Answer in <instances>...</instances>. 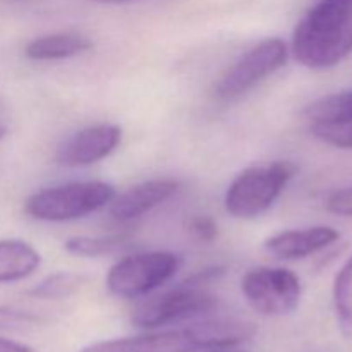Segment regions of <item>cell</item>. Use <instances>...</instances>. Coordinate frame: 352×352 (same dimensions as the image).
<instances>
[{"instance_id":"obj_20","label":"cell","mask_w":352,"mask_h":352,"mask_svg":"<svg viewBox=\"0 0 352 352\" xmlns=\"http://www.w3.org/2000/svg\"><path fill=\"white\" fill-rule=\"evenodd\" d=\"M325 208L339 217H352V186L337 189L325 199Z\"/></svg>"},{"instance_id":"obj_8","label":"cell","mask_w":352,"mask_h":352,"mask_svg":"<svg viewBox=\"0 0 352 352\" xmlns=\"http://www.w3.org/2000/svg\"><path fill=\"white\" fill-rule=\"evenodd\" d=\"M241 291L251 308L265 316H285L301 302L302 285L298 275L280 267H256L246 272Z\"/></svg>"},{"instance_id":"obj_23","label":"cell","mask_w":352,"mask_h":352,"mask_svg":"<svg viewBox=\"0 0 352 352\" xmlns=\"http://www.w3.org/2000/svg\"><path fill=\"white\" fill-rule=\"evenodd\" d=\"M93 2H100V3H122V2H131V0H93Z\"/></svg>"},{"instance_id":"obj_4","label":"cell","mask_w":352,"mask_h":352,"mask_svg":"<svg viewBox=\"0 0 352 352\" xmlns=\"http://www.w3.org/2000/svg\"><path fill=\"white\" fill-rule=\"evenodd\" d=\"M298 172L291 160H278L267 165H251L236 175L223 198L226 212L234 219H256L272 208L285 186Z\"/></svg>"},{"instance_id":"obj_5","label":"cell","mask_w":352,"mask_h":352,"mask_svg":"<svg viewBox=\"0 0 352 352\" xmlns=\"http://www.w3.org/2000/svg\"><path fill=\"white\" fill-rule=\"evenodd\" d=\"M181 267L182 258L170 251L129 254L110 267L105 284L110 294L117 298H146L174 278Z\"/></svg>"},{"instance_id":"obj_9","label":"cell","mask_w":352,"mask_h":352,"mask_svg":"<svg viewBox=\"0 0 352 352\" xmlns=\"http://www.w3.org/2000/svg\"><path fill=\"white\" fill-rule=\"evenodd\" d=\"M120 140L122 129L116 124L88 126L60 144L55 160L64 167H88L112 155L120 144Z\"/></svg>"},{"instance_id":"obj_6","label":"cell","mask_w":352,"mask_h":352,"mask_svg":"<svg viewBox=\"0 0 352 352\" xmlns=\"http://www.w3.org/2000/svg\"><path fill=\"white\" fill-rule=\"evenodd\" d=\"M215 306V296L201 289V285L184 282L141 301L131 313V323L141 330H158L184 320L208 315Z\"/></svg>"},{"instance_id":"obj_2","label":"cell","mask_w":352,"mask_h":352,"mask_svg":"<svg viewBox=\"0 0 352 352\" xmlns=\"http://www.w3.org/2000/svg\"><path fill=\"white\" fill-rule=\"evenodd\" d=\"M292 55L308 69H332L352 54V0H318L296 26Z\"/></svg>"},{"instance_id":"obj_22","label":"cell","mask_w":352,"mask_h":352,"mask_svg":"<svg viewBox=\"0 0 352 352\" xmlns=\"http://www.w3.org/2000/svg\"><path fill=\"white\" fill-rule=\"evenodd\" d=\"M0 352H34L30 346L26 344L16 342L12 339H6V337H0Z\"/></svg>"},{"instance_id":"obj_12","label":"cell","mask_w":352,"mask_h":352,"mask_svg":"<svg viewBox=\"0 0 352 352\" xmlns=\"http://www.w3.org/2000/svg\"><path fill=\"white\" fill-rule=\"evenodd\" d=\"M95 47L89 38L78 33H54L34 38L24 48V55L31 60H62L78 57Z\"/></svg>"},{"instance_id":"obj_11","label":"cell","mask_w":352,"mask_h":352,"mask_svg":"<svg viewBox=\"0 0 352 352\" xmlns=\"http://www.w3.org/2000/svg\"><path fill=\"white\" fill-rule=\"evenodd\" d=\"M339 237V230L329 226L284 230L268 237L265 250L280 260H302L336 244Z\"/></svg>"},{"instance_id":"obj_13","label":"cell","mask_w":352,"mask_h":352,"mask_svg":"<svg viewBox=\"0 0 352 352\" xmlns=\"http://www.w3.org/2000/svg\"><path fill=\"white\" fill-rule=\"evenodd\" d=\"M40 263V253L26 241H0V284H10L30 277L38 270Z\"/></svg>"},{"instance_id":"obj_14","label":"cell","mask_w":352,"mask_h":352,"mask_svg":"<svg viewBox=\"0 0 352 352\" xmlns=\"http://www.w3.org/2000/svg\"><path fill=\"white\" fill-rule=\"evenodd\" d=\"M133 246V239L127 234H109V236H78L64 243L69 254L81 258H100L120 253Z\"/></svg>"},{"instance_id":"obj_21","label":"cell","mask_w":352,"mask_h":352,"mask_svg":"<svg viewBox=\"0 0 352 352\" xmlns=\"http://www.w3.org/2000/svg\"><path fill=\"white\" fill-rule=\"evenodd\" d=\"M188 230L196 239L203 241V243H212L219 236V227H217L215 220L206 215L192 217L188 223Z\"/></svg>"},{"instance_id":"obj_19","label":"cell","mask_w":352,"mask_h":352,"mask_svg":"<svg viewBox=\"0 0 352 352\" xmlns=\"http://www.w3.org/2000/svg\"><path fill=\"white\" fill-rule=\"evenodd\" d=\"M38 318L28 311L9 308V306H0V330H16L26 329V327L36 325Z\"/></svg>"},{"instance_id":"obj_3","label":"cell","mask_w":352,"mask_h":352,"mask_svg":"<svg viewBox=\"0 0 352 352\" xmlns=\"http://www.w3.org/2000/svg\"><path fill=\"white\" fill-rule=\"evenodd\" d=\"M117 196L103 181H76L52 186L28 196L24 212L41 222H71L107 208Z\"/></svg>"},{"instance_id":"obj_24","label":"cell","mask_w":352,"mask_h":352,"mask_svg":"<svg viewBox=\"0 0 352 352\" xmlns=\"http://www.w3.org/2000/svg\"><path fill=\"white\" fill-rule=\"evenodd\" d=\"M205 352H244V351H232V349H213V351H205Z\"/></svg>"},{"instance_id":"obj_18","label":"cell","mask_w":352,"mask_h":352,"mask_svg":"<svg viewBox=\"0 0 352 352\" xmlns=\"http://www.w3.org/2000/svg\"><path fill=\"white\" fill-rule=\"evenodd\" d=\"M306 116L309 120L352 116V89L320 98L306 109Z\"/></svg>"},{"instance_id":"obj_10","label":"cell","mask_w":352,"mask_h":352,"mask_svg":"<svg viewBox=\"0 0 352 352\" xmlns=\"http://www.w3.org/2000/svg\"><path fill=\"white\" fill-rule=\"evenodd\" d=\"M179 189H181V181L170 177L140 182L113 198L109 205L110 215L119 222H133L170 199Z\"/></svg>"},{"instance_id":"obj_1","label":"cell","mask_w":352,"mask_h":352,"mask_svg":"<svg viewBox=\"0 0 352 352\" xmlns=\"http://www.w3.org/2000/svg\"><path fill=\"white\" fill-rule=\"evenodd\" d=\"M256 327L237 318H206L182 329L148 330L146 333L102 340L81 352H199L232 349L248 342Z\"/></svg>"},{"instance_id":"obj_15","label":"cell","mask_w":352,"mask_h":352,"mask_svg":"<svg viewBox=\"0 0 352 352\" xmlns=\"http://www.w3.org/2000/svg\"><path fill=\"white\" fill-rule=\"evenodd\" d=\"M333 309L340 330L352 336V256L337 274L333 280Z\"/></svg>"},{"instance_id":"obj_17","label":"cell","mask_w":352,"mask_h":352,"mask_svg":"<svg viewBox=\"0 0 352 352\" xmlns=\"http://www.w3.org/2000/svg\"><path fill=\"white\" fill-rule=\"evenodd\" d=\"M309 131L322 143L340 150H352V116L311 120Z\"/></svg>"},{"instance_id":"obj_25","label":"cell","mask_w":352,"mask_h":352,"mask_svg":"<svg viewBox=\"0 0 352 352\" xmlns=\"http://www.w3.org/2000/svg\"><path fill=\"white\" fill-rule=\"evenodd\" d=\"M6 133H7V129L3 126H0V140H2L3 136H6Z\"/></svg>"},{"instance_id":"obj_16","label":"cell","mask_w":352,"mask_h":352,"mask_svg":"<svg viewBox=\"0 0 352 352\" xmlns=\"http://www.w3.org/2000/svg\"><path fill=\"white\" fill-rule=\"evenodd\" d=\"M85 280V275L74 272H57L38 282L28 294L36 299H65L76 294Z\"/></svg>"},{"instance_id":"obj_7","label":"cell","mask_w":352,"mask_h":352,"mask_svg":"<svg viewBox=\"0 0 352 352\" xmlns=\"http://www.w3.org/2000/svg\"><path fill=\"white\" fill-rule=\"evenodd\" d=\"M289 45L282 38H267L241 55L215 86L217 98L232 102L275 74L289 58Z\"/></svg>"}]
</instances>
